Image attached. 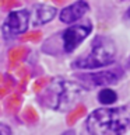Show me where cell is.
Segmentation results:
<instances>
[{
  "instance_id": "obj_10",
  "label": "cell",
  "mask_w": 130,
  "mask_h": 135,
  "mask_svg": "<svg viewBox=\"0 0 130 135\" xmlns=\"http://www.w3.org/2000/svg\"><path fill=\"white\" fill-rule=\"evenodd\" d=\"M126 16H127L129 18H130V7H129V10H127V13H126Z\"/></svg>"
},
{
  "instance_id": "obj_4",
  "label": "cell",
  "mask_w": 130,
  "mask_h": 135,
  "mask_svg": "<svg viewBox=\"0 0 130 135\" xmlns=\"http://www.w3.org/2000/svg\"><path fill=\"white\" fill-rule=\"evenodd\" d=\"M29 24V13L27 10H15L7 16L3 24V34L6 38H13L27 31Z\"/></svg>"
},
{
  "instance_id": "obj_6",
  "label": "cell",
  "mask_w": 130,
  "mask_h": 135,
  "mask_svg": "<svg viewBox=\"0 0 130 135\" xmlns=\"http://www.w3.org/2000/svg\"><path fill=\"white\" fill-rule=\"evenodd\" d=\"M88 10H90L88 3L84 2V0H80V2L66 7L64 10L60 13V20L63 23H74V21L81 18Z\"/></svg>"
},
{
  "instance_id": "obj_3",
  "label": "cell",
  "mask_w": 130,
  "mask_h": 135,
  "mask_svg": "<svg viewBox=\"0 0 130 135\" xmlns=\"http://www.w3.org/2000/svg\"><path fill=\"white\" fill-rule=\"evenodd\" d=\"M81 89L70 82H53L46 90L44 103L57 110L69 108L80 97Z\"/></svg>"
},
{
  "instance_id": "obj_7",
  "label": "cell",
  "mask_w": 130,
  "mask_h": 135,
  "mask_svg": "<svg viewBox=\"0 0 130 135\" xmlns=\"http://www.w3.org/2000/svg\"><path fill=\"white\" fill-rule=\"evenodd\" d=\"M83 78H85L88 82H91L92 84L104 86V84L116 83L117 79H119V73H117V72H111V70H104V72H98V73H91V75L83 76Z\"/></svg>"
},
{
  "instance_id": "obj_5",
  "label": "cell",
  "mask_w": 130,
  "mask_h": 135,
  "mask_svg": "<svg viewBox=\"0 0 130 135\" xmlns=\"http://www.w3.org/2000/svg\"><path fill=\"white\" fill-rule=\"evenodd\" d=\"M91 24H78L67 28L63 32V45L66 52H73L78 46V44L85 40L88 34L91 32Z\"/></svg>"
},
{
  "instance_id": "obj_1",
  "label": "cell",
  "mask_w": 130,
  "mask_h": 135,
  "mask_svg": "<svg viewBox=\"0 0 130 135\" xmlns=\"http://www.w3.org/2000/svg\"><path fill=\"white\" fill-rule=\"evenodd\" d=\"M87 128L91 134H120L130 128V107L101 108L88 117Z\"/></svg>"
},
{
  "instance_id": "obj_9",
  "label": "cell",
  "mask_w": 130,
  "mask_h": 135,
  "mask_svg": "<svg viewBox=\"0 0 130 135\" xmlns=\"http://www.w3.org/2000/svg\"><path fill=\"white\" fill-rule=\"evenodd\" d=\"M98 100L102 104H112L117 100V94L113 90H111V89H104V90L99 91Z\"/></svg>"
},
{
  "instance_id": "obj_8",
  "label": "cell",
  "mask_w": 130,
  "mask_h": 135,
  "mask_svg": "<svg viewBox=\"0 0 130 135\" xmlns=\"http://www.w3.org/2000/svg\"><path fill=\"white\" fill-rule=\"evenodd\" d=\"M56 16V8L50 7V6H38L35 7V11H34V24L35 25H42L45 23H48Z\"/></svg>"
},
{
  "instance_id": "obj_2",
  "label": "cell",
  "mask_w": 130,
  "mask_h": 135,
  "mask_svg": "<svg viewBox=\"0 0 130 135\" xmlns=\"http://www.w3.org/2000/svg\"><path fill=\"white\" fill-rule=\"evenodd\" d=\"M115 61V45L111 40L105 37H98L92 42V49L87 56L77 59L73 68L91 69V68L108 66Z\"/></svg>"
}]
</instances>
